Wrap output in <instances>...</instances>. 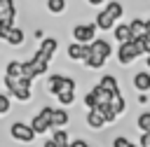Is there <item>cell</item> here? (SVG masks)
<instances>
[{
    "label": "cell",
    "mask_w": 150,
    "mask_h": 147,
    "mask_svg": "<svg viewBox=\"0 0 150 147\" xmlns=\"http://www.w3.org/2000/svg\"><path fill=\"white\" fill-rule=\"evenodd\" d=\"M122 16H124V5H122L120 0H110V2H105V5L96 12L94 21H96L98 30L108 33V30H115V26L120 23Z\"/></svg>",
    "instance_id": "6da1fadb"
},
{
    "label": "cell",
    "mask_w": 150,
    "mask_h": 147,
    "mask_svg": "<svg viewBox=\"0 0 150 147\" xmlns=\"http://www.w3.org/2000/svg\"><path fill=\"white\" fill-rule=\"evenodd\" d=\"M33 82L35 79H30V77H7V75L2 79L5 91L19 103H28L33 98Z\"/></svg>",
    "instance_id": "7a4b0ae2"
},
{
    "label": "cell",
    "mask_w": 150,
    "mask_h": 147,
    "mask_svg": "<svg viewBox=\"0 0 150 147\" xmlns=\"http://www.w3.org/2000/svg\"><path fill=\"white\" fill-rule=\"evenodd\" d=\"M47 93H52L54 98L59 93H66V91H75L77 89V79L70 77V75H63V72H52L47 77Z\"/></svg>",
    "instance_id": "3957f363"
},
{
    "label": "cell",
    "mask_w": 150,
    "mask_h": 147,
    "mask_svg": "<svg viewBox=\"0 0 150 147\" xmlns=\"http://www.w3.org/2000/svg\"><path fill=\"white\" fill-rule=\"evenodd\" d=\"M141 56H145V54H143V49H141L138 40H129V42L117 44L115 58H117V63H120V65H131V63H136Z\"/></svg>",
    "instance_id": "277c9868"
},
{
    "label": "cell",
    "mask_w": 150,
    "mask_h": 147,
    "mask_svg": "<svg viewBox=\"0 0 150 147\" xmlns=\"http://www.w3.org/2000/svg\"><path fill=\"white\" fill-rule=\"evenodd\" d=\"M52 117H54V107H52V105H42V107L33 114L30 126L35 128L38 135H45V133H52V131H54V121H52Z\"/></svg>",
    "instance_id": "5b68a950"
},
{
    "label": "cell",
    "mask_w": 150,
    "mask_h": 147,
    "mask_svg": "<svg viewBox=\"0 0 150 147\" xmlns=\"http://www.w3.org/2000/svg\"><path fill=\"white\" fill-rule=\"evenodd\" d=\"M96 33H98L96 21H80V23H73V28H70V37L75 42H84V44L94 42Z\"/></svg>",
    "instance_id": "8992f818"
},
{
    "label": "cell",
    "mask_w": 150,
    "mask_h": 147,
    "mask_svg": "<svg viewBox=\"0 0 150 147\" xmlns=\"http://www.w3.org/2000/svg\"><path fill=\"white\" fill-rule=\"evenodd\" d=\"M35 135H38L35 128H33L30 124H26V121H12V124H9V138L16 140V142L28 145V142L35 140Z\"/></svg>",
    "instance_id": "52a82bcc"
},
{
    "label": "cell",
    "mask_w": 150,
    "mask_h": 147,
    "mask_svg": "<svg viewBox=\"0 0 150 147\" xmlns=\"http://www.w3.org/2000/svg\"><path fill=\"white\" fill-rule=\"evenodd\" d=\"M16 16H19L16 0H0V28L16 26Z\"/></svg>",
    "instance_id": "ba28073f"
},
{
    "label": "cell",
    "mask_w": 150,
    "mask_h": 147,
    "mask_svg": "<svg viewBox=\"0 0 150 147\" xmlns=\"http://www.w3.org/2000/svg\"><path fill=\"white\" fill-rule=\"evenodd\" d=\"M0 40L9 47H23L26 44V30L21 26H12V28H0Z\"/></svg>",
    "instance_id": "9c48e42d"
},
{
    "label": "cell",
    "mask_w": 150,
    "mask_h": 147,
    "mask_svg": "<svg viewBox=\"0 0 150 147\" xmlns=\"http://www.w3.org/2000/svg\"><path fill=\"white\" fill-rule=\"evenodd\" d=\"M66 56H68V61H73V63H84L87 56H89V44L73 40V42L66 47Z\"/></svg>",
    "instance_id": "30bf717a"
},
{
    "label": "cell",
    "mask_w": 150,
    "mask_h": 147,
    "mask_svg": "<svg viewBox=\"0 0 150 147\" xmlns=\"http://www.w3.org/2000/svg\"><path fill=\"white\" fill-rule=\"evenodd\" d=\"M131 86H134L138 93H150V70L145 68V70L134 72V77H131Z\"/></svg>",
    "instance_id": "8fae6325"
},
{
    "label": "cell",
    "mask_w": 150,
    "mask_h": 147,
    "mask_svg": "<svg viewBox=\"0 0 150 147\" xmlns=\"http://www.w3.org/2000/svg\"><path fill=\"white\" fill-rule=\"evenodd\" d=\"M89 51L96 54V56H103L105 61L112 56V44L105 40V37H96L94 42H89Z\"/></svg>",
    "instance_id": "7c38bea8"
},
{
    "label": "cell",
    "mask_w": 150,
    "mask_h": 147,
    "mask_svg": "<svg viewBox=\"0 0 150 147\" xmlns=\"http://www.w3.org/2000/svg\"><path fill=\"white\" fill-rule=\"evenodd\" d=\"M84 124L91 128V131H101V128H105L108 126V121H105V117H103V112L101 110H87V117H84Z\"/></svg>",
    "instance_id": "4fadbf2b"
},
{
    "label": "cell",
    "mask_w": 150,
    "mask_h": 147,
    "mask_svg": "<svg viewBox=\"0 0 150 147\" xmlns=\"http://www.w3.org/2000/svg\"><path fill=\"white\" fill-rule=\"evenodd\" d=\"M112 40H115L117 44L134 40V35H131V23H117L115 30H112Z\"/></svg>",
    "instance_id": "5bb4252c"
},
{
    "label": "cell",
    "mask_w": 150,
    "mask_h": 147,
    "mask_svg": "<svg viewBox=\"0 0 150 147\" xmlns=\"http://www.w3.org/2000/svg\"><path fill=\"white\" fill-rule=\"evenodd\" d=\"M23 70H26V61L9 58V61L5 63V75H7V77H23Z\"/></svg>",
    "instance_id": "9a60e30c"
},
{
    "label": "cell",
    "mask_w": 150,
    "mask_h": 147,
    "mask_svg": "<svg viewBox=\"0 0 150 147\" xmlns=\"http://www.w3.org/2000/svg\"><path fill=\"white\" fill-rule=\"evenodd\" d=\"M96 84L103 86V89L110 91V93H122V91H120V79H117V75H112V72H105Z\"/></svg>",
    "instance_id": "2e32d148"
},
{
    "label": "cell",
    "mask_w": 150,
    "mask_h": 147,
    "mask_svg": "<svg viewBox=\"0 0 150 147\" xmlns=\"http://www.w3.org/2000/svg\"><path fill=\"white\" fill-rule=\"evenodd\" d=\"M129 23H131V35H134V40H138V37H143V35L150 33V30H148V21L141 19V16H134Z\"/></svg>",
    "instance_id": "e0dca14e"
},
{
    "label": "cell",
    "mask_w": 150,
    "mask_h": 147,
    "mask_svg": "<svg viewBox=\"0 0 150 147\" xmlns=\"http://www.w3.org/2000/svg\"><path fill=\"white\" fill-rule=\"evenodd\" d=\"M52 121H54V128H66V126L70 124V114H68V110H66V107H54V117H52Z\"/></svg>",
    "instance_id": "ac0fdd59"
},
{
    "label": "cell",
    "mask_w": 150,
    "mask_h": 147,
    "mask_svg": "<svg viewBox=\"0 0 150 147\" xmlns=\"http://www.w3.org/2000/svg\"><path fill=\"white\" fill-rule=\"evenodd\" d=\"M49 138L54 140V145H56V147H70V135H68V131H66V128H54Z\"/></svg>",
    "instance_id": "d6986e66"
},
{
    "label": "cell",
    "mask_w": 150,
    "mask_h": 147,
    "mask_svg": "<svg viewBox=\"0 0 150 147\" xmlns=\"http://www.w3.org/2000/svg\"><path fill=\"white\" fill-rule=\"evenodd\" d=\"M82 65H84L87 70H101V68L105 65V58H103V56H96V54L89 51V56H87V61H84Z\"/></svg>",
    "instance_id": "ffe728a7"
},
{
    "label": "cell",
    "mask_w": 150,
    "mask_h": 147,
    "mask_svg": "<svg viewBox=\"0 0 150 147\" xmlns=\"http://www.w3.org/2000/svg\"><path fill=\"white\" fill-rule=\"evenodd\" d=\"M136 128L141 133H150V110H145L136 117Z\"/></svg>",
    "instance_id": "44dd1931"
},
{
    "label": "cell",
    "mask_w": 150,
    "mask_h": 147,
    "mask_svg": "<svg viewBox=\"0 0 150 147\" xmlns=\"http://www.w3.org/2000/svg\"><path fill=\"white\" fill-rule=\"evenodd\" d=\"M45 7H47L49 14H63L66 7H68V2H66V0H47Z\"/></svg>",
    "instance_id": "7402d4cb"
},
{
    "label": "cell",
    "mask_w": 150,
    "mask_h": 147,
    "mask_svg": "<svg viewBox=\"0 0 150 147\" xmlns=\"http://www.w3.org/2000/svg\"><path fill=\"white\" fill-rule=\"evenodd\" d=\"M110 147H138V142H131L124 133H117L115 138H110Z\"/></svg>",
    "instance_id": "603a6c76"
},
{
    "label": "cell",
    "mask_w": 150,
    "mask_h": 147,
    "mask_svg": "<svg viewBox=\"0 0 150 147\" xmlns=\"http://www.w3.org/2000/svg\"><path fill=\"white\" fill-rule=\"evenodd\" d=\"M110 107H112L117 114H124V110H127V100H124V96H122V93H115L112 100H110Z\"/></svg>",
    "instance_id": "cb8c5ba5"
},
{
    "label": "cell",
    "mask_w": 150,
    "mask_h": 147,
    "mask_svg": "<svg viewBox=\"0 0 150 147\" xmlns=\"http://www.w3.org/2000/svg\"><path fill=\"white\" fill-rule=\"evenodd\" d=\"M82 103H84V107L87 110H94L96 105H98V96H96V91H94V86L84 93V98H82Z\"/></svg>",
    "instance_id": "d4e9b609"
},
{
    "label": "cell",
    "mask_w": 150,
    "mask_h": 147,
    "mask_svg": "<svg viewBox=\"0 0 150 147\" xmlns=\"http://www.w3.org/2000/svg\"><path fill=\"white\" fill-rule=\"evenodd\" d=\"M9 110H12V96L5 91V93H0V117H7Z\"/></svg>",
    "instance_id": "484cf974"
},
{
    "label": "cell",
    "mask_w": 150,
    "mask_h": 147,
    "mask_svg": "<svg viewBox=\"0 0 150 147\" xmlns=\"http://www.w3.org/2000/svg\"><path fill=\"white\" fill-rule=\"evenodd\" d=\"M56 103H59L61 107H70V105L75 103V91H66V93H59V96H56Z\"/></svg>",
    "instance_id": "4316f807"
},
{
    "label": "cell",
    "mask_w": 150,
    "mask_h": 147,
    "mask_svg": "<svg viewBox=\"0 0 150 147\" xmlns=\"http://www.w3.org/2000/svg\"><path fill=\"white\" fill-rule=\"evenodd\" d=\"M138 44H141L143 54L148 56V54H150V33H148V35H143V37H138Z\"/></svg>",
    "instance_id": "83f0119b"
},
{
    "label": "cell",
    "mask_w": 150,
    "mask_h": 147,
    "mask_svg": "<svg viewBox=\"0 0 150 147\" xmlns=\"http://www.w3.org/2000/svg\"><path fill=\"white\" fill-rule=\"evenodd\" d=\"M70 147H91L84 138H75V140H70Z\"/></svg>",
    "instance_id": "f1b7e54d"
},
{
    "label": "cell",
    "mask_w": 150,
    "mask_h": 147,
    "mask_svg": "<svg viewBox=\"0 0 150 147\" xmlns=\"http://www.w3.org/2000/svg\"><path fill=\"white\" fill-rule=\"evenodd\" d=\"M138 147H150V133H141V138H138Z\"/></svg>",
    "instance_id": "f546056e"
},
{
    "label": "cell",
    "mask_w": 150,
    "mask_h": 147,
    "mask_svg": "<svg viewBox=\"0 0 150 147\" xmlns=\"http://www.w3.org/2000/svg\"><path fill=\"white\" fill-rule=\"evenodd\" d=\"M33 37H35L38 42H42V40L47 37V35H45V30H42V28H35V30H33Z\"/></svg>",
    "instance_id": "4dcf8cb0"
},
{
    "label": "cell",
    "mask_w": 150,
    "mask_h": 147,
    "mask_svg": "<svg viewBox=\"0 0 150 147\" xmlns=\"http://www.w3.org/2000/svg\"><path fill=\"white\" fill-rule=\"evenodd\" d=\"M136 100H138L141 105H145V103H148L150 98H148V93H138V96H136Z\"/></svg>",
    "instance_id": "1f68e13d"
},
{
    "label": "cell",
    "mask_w": 150,
    "mask_h": 147,
    "mask_svg": "<svg viewBox=\"0 0 150 147\" xmlns=\"http://www.w3.org/2000/svg\"><path fill=\"white\" fill-rule=\"evenodd\" d=\"M87 5H91V7H98V5H105V0H87Z\"/></svg>",
    "instance_id": "d6a6232c"
},
{
    "label": "cell",
    "mask_w": 150,
    "mask_h": 147,
    "mask_svg": "<svg viewBox=\"0 0 150 147\" xmlns=\"http://www.w3.org/2000/svg\"><path fill=\"white\" fill-rule=\"evenodd\" d=\"M40 147H56V145H54V140H52V138H49V140H45V142H42V145H40Z\"/></svg>",
    "instance_id": "836d02e7"
},
{
    "label": "cell",
    "mask_w": 150,
    "mask_h": 147,
    "mask_svg": "<svg viewBox=\"0 0 150 147\" xmlns=\"http://www.w3.org/2000/svg\"><path fill=\"white\" fill-rule=\"evenodd\" d=\"M145 68H148V70H150V54H148V56H145Z\"/></svg>",
    "instance_id": "e575fe53"
},
{
    "label": "cell",
    "mask_w": 150,
    "mask_h": 147,
    "mask_svg": "<svg viewBox=\"0 0 150 147\" xmlns=\"http://www.w3.org/2000/svg\"><path fill=\"white\" fill-rule=\"evenodd\" d=\"M145 21H148V30H150V16H148V19H145Z\"/></svg>",
    "instance_id": "d590c367"
}]
</instances>
